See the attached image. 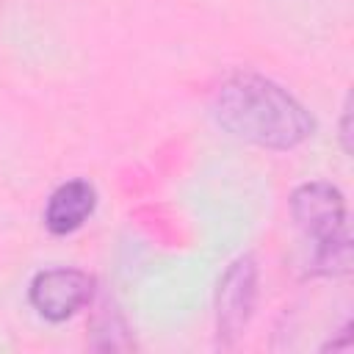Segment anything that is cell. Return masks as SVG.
Wrapping results in <instances>:
<instances>
[{"instance_id":"6da1fadb","label":"cell","mask_w":354,"mask_h":354,"mask_svg":"<svg viewBox=\"0 0 354 354\" xmlns=\"http://www.w3.org/2000/svg\"><path fill=\"white\" fill-rule=\"evenodd\" d=\"M213 116L235 138L266 149H293L315 130L313 116L293 94L254 72H238L218 86Z\"/></svg>"},{"instance_id":"7a4b0ae2","label":"cell","mask_w":354,"mask_h":354,"mask_svg":"<svg viewBox=\"0 0 354 354\" xmlns=\"http://www.w3.org/2000/svg\"><path fill=\"white\" fill-rule=\"evenodd\" d=\"M290 216L313 246L310 271L340 277L351 268V235L343 194L329 183H304L290 194Z\"/></svg>"},{"instance_id":"3957f363","label":"cell","mask_w":354,"mask_h":354,"mask_svg":"<svg viewBox=\"0 0 354 354\" xmlns=\"http://www.w3.org/2000/svg\"><path fill=\"white\" fill-rule=\"evenodd\" d=\"M91 293H94V279L86 271L66 266L39 271L28 288V299L33 310L53 324H61L75 313H80L91 301Z\"/></svg>"},{"instance_id":"277c9868","label":"cell","mask_w":354,"mask_h":354,"mask_svg":"<svg viewBox=\"0 0 354 354\" xmlns=\"http://www.w3.org/2000/svg\"><path fill=\"white\" fill-rule=\"evenodd\" d=\"M254 299H257V266L252 257H238L224 271L216 296V324H218V340L224 346H232L246 329L254 310Z\"/></svg>"},{"instance_id":"5b68a950","label":"cell","mask_w":354,"mask_h":354,"mask_svg":"<svg viewBox=\"0 0 354 354\" xmlns=\"http://www.w3.org/2000/svg\"><path fill=\"white\" fill-rule=\"evenodd\" d=\"M97 191L88 180H69L58 185L44 207V224L53 235H69L86 224V218L94 213Z\"/></svg>"},{"instance_id":"8992f818","label":"cell","mask_w":354,"mask_h":354,"mask_svg":"<svg viewBox=\"0 0 354 354\" xmlns=\"http://www.w3.org/2000/svg\"><path fill=\"white\" fill-rule=\"evenodd\" d=\"M340 144H343V152H351V105L348 102H346L343 119H340Z\"/></svg>"}]
</instances>
